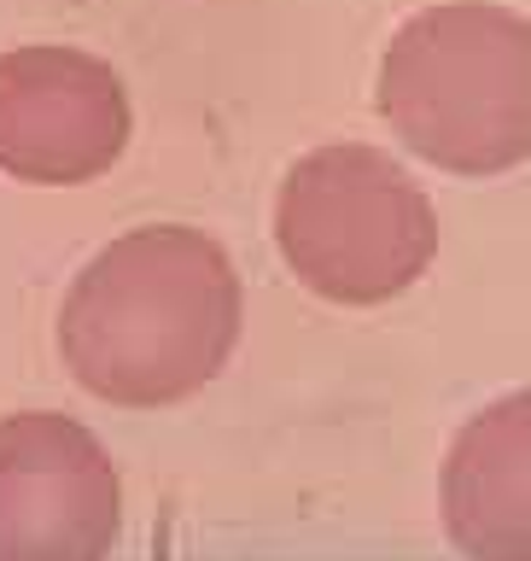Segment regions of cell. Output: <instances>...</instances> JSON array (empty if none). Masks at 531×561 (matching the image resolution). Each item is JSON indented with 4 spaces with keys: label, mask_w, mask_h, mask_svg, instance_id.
I'll return each mask as SVG.
<instances>
[{
    "label": "cell",
    "mask_w": 531,
    "mask_h": 561,
    "mask_svg": "<svg viewBox=\"0 0 531 561\" xmlns=\"http://www.w3.org/2000/svg\"><path fill=\"white\" fill-rule=\"evenodd\" d=\"M234 257L193 222H140L77 270L59 298V363L117 410L199 398L240 345Z\"/></svg>",
    "instance_id": "1"
},
{
    "label": "cell",
    "mask_w": 531,
    "mask_h": 561,
    "mask_svg": "<svg viewBox=\"0 0 531 561\" xmlns=\"http://www.w3.org/2000/svg\"><path fill=\"white\" fill-rule=\"evenodd\" d=\"M374 105L397 147L445 175H503L531 158V24L490 0L427 7L392 35Z\"/></svg>",
    "instance_id": "2"
},
{
    "label": "cell",
    "mask_w": 531,
    "mask_h": 561,
    "mask_svg": "<svg viewBox=\"0 0 531 561\" xmlns=\"http://www.w3.org/2000/svg\"><path fill=\"white\" fill-rule=\"evenodd\" d=\"M275 245L292 280L327 305H392L432 270L438 210L392 152L327 140L275 193Z\"/></svg>",
    "instance_id": "3"
},
{
    "label": "cell",
    "mask_w": 531,
    "mask_h": 561,
    "mask_svg": "<svg viewBox=\"0 0 531 561\" xmlns=\"http://www.w3.org/2000/svg\"><path fill=\"white\" fill-rule=\"evenodd\" d=\"M135 135L129 88L100 53L35 42L0 53V175L24 187H88Z\"/></svg>",
    "instance_id": "4"
},
{
    "label": "cell",
    "mask_w": 531,
    "mask_h": 561,
    "mask_svg": "<svg viewBox=\"0 0 531 561\" xmlns=\"http://www.w3.org/2000/svg\"><path fill=\"white\" fill-rule=\"evenodd\" d=\"M117 533L112 450L65 410L0 415V561H105Z\"/></svg>",
    "instance_id": "5"
},
{
    "label": "cell",
    "mask_w": 531,
    "mask_h": 561,
    "mask_svg": "<svg viewBox=\"0 0 531 561\" xmlns=\"http://www.w3.org/2000/svg\"><path fill=\"white\" fill-rule=\"evenodd\" d=\"M438 520L462 561H531V386L455 433L438 468Z\"/></svg>",
    "instance_id": "6"
}]
</instances>
